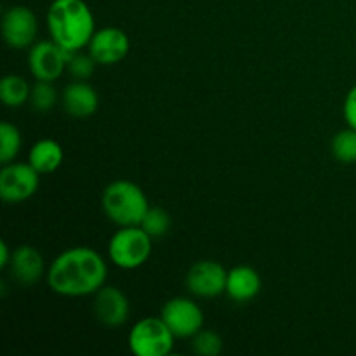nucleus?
Wrapping results in <instances>:
<instances>
[{
  "label": "nucleus",
  "mask_w": 356,
  "mask_h": 356,
  "mask_svg": "<svg viewBox=\"0 0 356 356\" xmlns=\"http://www.w3.org/2000/svg\"><path fill=\"white\" fill-rule=\"evenodd\" d=\"M75 52L66 51L54 40L37 42L30 47L28 52V66L31 75L37 80L44 82H54L68 68V61Z\"/></svg>",
  "instance_id": "423d86ee"
},
{
  "label": "nucleus",
  "mask_w": 356,
  "mask_h": 356,
  "mask_svg": "<svg viewBox=\"0 0 356 356\" xmlns=\"http://www.w3.org/2000/svg\"><path fill=\"white\" fill-rule=\"evenodd\" d=\"M108 277L106 261L89 247H72L59 254L47 270L52 292L66 298L96 294Z\"/></svg>",
  "instance_id": "f257e3e1"
},
{
  "label": "nucleus",
  "mask_w": 356,
  "mask_h": 356,
  "mask_svg": "<svg viewBox=\"0 0 356 356\" xmlns=\"http://www.w3.org/2000/svg\"><path fill=\"white\" fill-rule=\"evenodd\" d=\"M92 312L97 322L103 323L108 329H115L127 322L131 306L127 296L115 285H103L94 294Z\"/></svg>",
  "instance_id": "f8f14e48"
},
{
  "label": "nucleus",
  "mask_w": 356,
  "mask_h": 356,
  "mask_svg": "<svg viewBox=\"0 0 356 356\" xmlns=\"http://www.w3.org/2000/svg\"><path fill=\"white\" fill-rule=\"evenodd\" d=\"M96 59L90 54H82V52H75L72 59L68 61V72L75 76L76 80H86L92 76L94 70H96Z\"/></svg>",
  "instance_id": "5701e85b"
},
{
  "label": "nucleus",
  "mask_w": 356,
  "mask_h": 356,
  "mask_svg": "<svg viewBox=\"0 0 356 356\" xmlns=\"http://www.w3.org/2000/svg\"><path fill=\"white\" fill-rule=\"evenodd\" d=\"M40 184V174L23 162L3 163L0 172V197L7 204H21L33 197Z\"/></svg>",
  "instance_id": "0eeeda50"
},
{
  "label": "nucleus",
  "mask_w": 356,
  "mask_h": 356,
  "mask_svg": "<svg viewBox=\"0 0 356 356\" xmlns=\"http://www.w3.org/2000/svg\"><path fill=\"white\" fill-rule=\"evenodd\" d=\"M101 204L106 218L120 228L139 226L149 209V202L141 186L125 179L108 184L101 197Z\"/></svg>",
  "instance_id": "7ed1b4c3"
},
{
  "label": "nucleus",
  "mask_w": 356,
  "mask_h": 356,
  "mask_svg": "<svg viewBox=\"0 0 356 356\" xmlns=\"http://www.w3.org/2000/svg\"><path fill=\"white\" fill-rule=\"evenodd\" d=\"M332 155L341 163H355L356 162V131L348 127L339 131L332 139Z\"/></svg>",
  "instance_id": "6ab92c4d"
},
{
  "label": "nucleus",
  "mask_w": 356,
  "mask_h": 356,
  "mask_svg": "<svg viewBox=\"0 0 356 356\" xmlns=\"http://www.w3.org/2000/svg\"><path fill=\"white\" fill-rule=\"evenodd\" d=\"M152 242L141 226H122L108 243V257L122 270H136L152 256Z\"/></svg>",
  "instance_id": "20e7f679"
},
{
  "label": "nucleus",
  "mask_w": 356,
  "mask_h": 356,
  "mask_svg": "<svg viewBox=\"0 0 356 356\" xmlns=\"http://www.w3.org/2000/svg\"><path fill=\"white\" fill-rule=\"evenodd\" d=\"M47 30L56 44L79 52L96 33V21L86 0H52L47 10Z\"/></svg>",
  "instance_id": "f03ea898"
},
{
  "label": "nucleus",
  "mask_w": 356,
  "mask_h": 356,
  "mask_svg": "<svg viewBox=\"0 0 356 356\" xmlns=\"http://www.w3.org/2000/svg\"><path fill=\"white\" fill-rule=\"evenodd\" d=\"M10 277L19 285L30 287L37 284L44 275V257L35 247L19 245L13 250V257L9 263Z\"/></svg>",
  "instance_id": "ddd939ff"
},
{
  "label": "nucleus",
  "mask_w": 356,
  "mask_h": 356,
  "mask_svg": "<svg viewBox=\"0 0 356 356\" xmlns=\"http://www.w3.org/2000/svg\"><path fill=\"white\" fill-rule=\"evenodd\" d=\"M228 271L218 261H197L186 273V287L197 298H218L226 292Z\"/></svg>",
  "instance_id": "9d476101"
},
{
  "label": "nucleus",
  "mask_w": 356,
  "mask_h": 356,
  "mask_svg": "<svg viewBox=\"0 0 356 356\" xmlns=\"http://www.w3.org/2000/svg\"><path fill=\"white\" fill-rule=\"evenodd\" d=\"M23 138H21L19 129L9 122L0 124V162L10 163L21 152Z\"/></svg>",
  "instance_id": "a211bd4d"
},
{
  "label": "nucleus",
  "mask_w": 356,
  "mask_h": 356,
  "mask_svg": "<svg viewBox=\"0 0 356 356\" xmlns=\"http://www.w3.org/2000/svg\"><path fill=\"white\" fill-rule=\"evenodd\" d=\"M87 49H89V54L96 59L97 65L110 66L120 63L129 54L131 42L124 30L106 26L96 30Z\"/></svg>",
  "instance_id": "9b49d317"
},
{
  "label": "nucleus",
  "mask_w": 356,
  "mask_h": 356,
  "mask_svg": "<svg viewBox=\"0 0 356 356\" xmlns=\"http://www.w3.org/2000/svg\"><path fill=\"white\" fill-rule=\"evenodd\" d=\"M263 287L261 275L250 266H235L228 271L226 296L235 302H249Z\"/></svg>",
  "instance_id": "2eb2a0df"
},
{
  "label": "nucleus",
  "mask_w": 356,
  "mask_h": 356,
  "mask_svg": "<svg viewBox=\"0 0 356 356\" xmlns=\"http://www.w3.org/2000/svg\"><path fill=\"white\" fill-rule=\"evenodd\" d=\"M31 87L21 75H6L0 80V99L6 106L19 108L30 99Z\"/></svg>",
  "instance_id": "f3484780"
},
{
  "label": "nucleus",
  "mask_w": 356,
  "mask_h": 356,
  "mask_svg": "<svg viewBox=\"0 0 356 356\" xmlns=\"http://www.w3.org/2000/svg\"><path fill=\"white\" fill-rule=\"evenodd\" d=\"M139 226H141L152 238H160V236L167 235V232L170 229V216L165 209L149 207Z\"/></svg>",
  "instance_id": "412c9836"
},
{
  "label": "nucleus",
  "mask_w": 356,
  "mask_h": 356,
  "mask_svg": "<svg viewBox=\"0 0 356 356\" xmlns=\"http://www.w3.org/2000/svg\"><path fill=\"white\" fill-rule=\"evenodd\" d=\"M160 316L176 337H193L204 327V312L188 298H172L162 306Z\"/></svg>",
  "instance_id": "6e6552de"
},
{
  "label": "nucleus",
  "mask_w": 356,
  "mask_h": 356,
  "mask_svg": "<svg viewBox=\"0 0 356 356\" xmlns=\"http://www.w3.org/2000/svg\"><path fill=\"white\" fill-rule=\"evenodd\" d=\"M56 101H58V90L54 89L52 82L37 80V83L31 87V108L37 113H47V111H51L54 108Z\"/></svg>",
  "instance_id": "aec40b11"
},
{
  "label": "nucleus",
  "mask_w": 356,
  "mask_h": 356,
  "mask_svg": "<svg viewBox=\"0 0 356 356\" xmlns=\"http://www.w3.org/2000/svg\"><path fill=\"white\" fill-rule=\"evenodd\" d=\"M13 252L9 250V245L6 242H0V268H7L10 263Z\"/></svg>",
  "instance_id": "393cba45"
},
{
  "label": "nucleus",
  "mask_w": 356,
  "mask_h": 356,
  "mask_svg": "<svg viewBox=\"0 0 356 356\" xmlns=\"http://www.w3.org/2000/svg\"><path fill=\"white\" fill-rule=\"evenodd\" d=\"M38 35V19L26 6H13L2 16V37L13 49H28Z\"/></svg>",
  "instance_id": "1a4fd4ad"
},
{
  "label": "nucleus",
  "mask_w": 356,
  "mask_h": 356,
  "mask_svg": "<svg viewBox=\"0 0 356 356\" xmlns=\"http://www.w3.org/2000/svg\"><path fill=\"white\" fill-rule=\"evenodd\" d=\"M63 110L73 118H87L94 115L99 106L96 89L86 80H75L63 90Z\"/></svg>",
  "instance_id": "4468645a"
},
{
  "label": "nucleus",
  "mask_w": 356,
  "mask_h": 356,
  "mask_svg": "<svg viewBox=\"0 0 356 356\" xmlns=\"http://www.w3.org/2000/svg\"><path fill=\"white\" fill-rule=\"evenodd\" d=\"M191 339H193L191 341V350L198 356H218L221 355L222 348H225L221 336L216 334L214 330L202 329Z\"/></svg>",
  "instance_id": "4be33fe9"
},
{
  "label": "nucleus",
  "mask_w": 356,
  "mask_h": 356,
  "mask_svg": "<svg viewBox=\"0 0 356 356\" xmlns=\"http://www.w3.org/2000/svg\"><path fill=\"white\" fill-rule=\"evenodd\" d=\"M174 336L162 316H146L129 332V350L136 356H167L174 350Z\"/></svg>",
  "instance_id": "39448f33"
},
{
  "label": "nucleus",
  "mask_w": 356,
  "mask_h": 356,
  "mask_svg": "<svg viewBox=\"0 0 356 356\" xmlns=\"http://www.w3.org/2000/svg\"><path fill=\"white\" fill-rule=\"evenodd\" d=\"M65 153L61 145L54 139H40L35 143L28 153V163L38 174H51L61 167Z\"/></svg>",
  "instance_id": "dca6fc26"
},
{
  "label": "nucleus",
  "mask_w": 356,
  "mask_h": 356,
  "mask_svg": "<svg viewBox=\"0 0 356 356\" xmlns=\"http://www.w3.org/2000/svg\"><path fill=\"white\" fill-rule=\"evenodd\" d=\"M343 113H344V120H346L348 127L355 129L356 131V86L351 87L350 92L346 94Z\"/></svg>",
  "instance_id": "b1692460"
}]
</instances>
